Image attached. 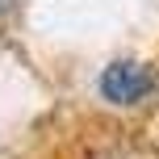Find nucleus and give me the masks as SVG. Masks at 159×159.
Segmentation results:
<instances>
[{"mask_svg":"<svg viewBox=\"0 0 159 159\" xmlns=\"http://www.w3.org/2000/svg\"><path fill=\"white\" fill-rule=\"evenodd\" d=\"M96 88H101V96L109 105H138L143 96H151L155 88V75L147 63H134V59H117V63H109L96 80Z\"/></svg>","mask_w":159,"mask_h":159,"instance_id":"nucleus-1","label":"nucleus"},{"mask_svg":"<svg viewBox=\"0 0 159 159\" xmlns=\"http://www.w3.org/2000/svg\"><path fill=\"white\" fill-rule=\"evenodd\" d=\"M4 8H8V0H0V13H4Z\"/></svg>","mask_w":159,"mask_h":159,"instance_id":"nucleus-2","label":"nucleus"}]
</instances>
